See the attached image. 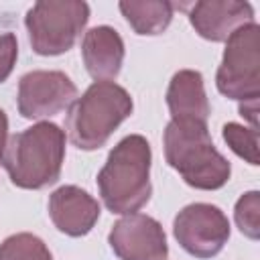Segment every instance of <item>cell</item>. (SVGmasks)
<instances>
[{"label": "cell", "instance_id": "9c48e42d", "mask_svg": "<svg viewBox=\"0 0 260 260\" xmlns=\"http://www.w3.org/2000/svg\"><path fill=\"white\" fill-rule=\"evenodd\" d=\"M110 246L120 260H167L162 225L142 213H128L110 232Z\"/></svg>", "mask_w": 260, "mask_h": 260}, {"label": "cell", "instance_id": "8fae6325", "mask_svg": "<svg viewBox=\"0 0 260 260\" xmlns=\"http://www.w3.org/2000/svg\"><path fill=\"white\" fill-rule=\"evenodd\" d=\"M49 215L55 228L67 236H85L100 217L98 201L75 185H65L53 191L49 199Z\"/></svg>", "mask_w": 260, "mask_h": 260}, {"label": "cell", "instance_id": "4fadbf2b", "mask_svg": "<svg viewBox=\"0 0 260 260\" xmlns=\"http://www.w3.org/2000/svg\"><path fill=\"white\" fill-rule=\"evenodd\" d=\"M167 104H169L173 122L207 124L209 102L203 89L201 73L193 69H183L175 73L167 91Z\"/></svg>", "mask_w": 260, "mask_h": 260}, {"label": "cell", "instance_id": "e0dca14e", "mask_svg": "<svg viewBox=\"0 0 260 260\" xmlns=\"http://www.w3.org/2000/svg\"><path fill=\"white\" fill-rule=\"evenodd\" d=\"M234 217H236L240 232L244 236L256 240L260 236V193L250 191V193L242 195L236 203Z\"/></svg>", "mask_w": 260, "mask_h": 260}, {"label": "cell", "instance_id": "7a4b0ae2", "mask_svg": "<svg viewBox=\"0 0 260 260\" xmlns=\"http://www.w3.org/2000/svg\"><path fill=\"white\" fill-rule=\"evenodd\" d=\"M63 158V130L51 122H39L8 140L0 162L16 187L41 189L59 179Z\"/></svg>", "mask_w": 260, "mask_h": 260}, {"label": "cell", "instance_id": "3957f363", "mask_svg": "<svg viewBox=\"0 0 260 260\" xmlns=\"http://www.w3.org/2000/svg\"><path fill=\"white\" fill-rule=\"evenodd\" d=\"M165 156L185 183L195 189H219L232 173L230 162L215 150L207 124L171 120L165 130Z\"/></svg>", "mask_w": 260, "mask_h": 260}, {"label": "cell", "instance_id": "9a60e30c", "mask_svg": "<svg viewBox=\"0 0 260 260\" xmlns=\"http://www.w3.org/2000/svg\"><path fill=\"white\" fill-rule=\"evenodd\" d=\"M0 260H53L45 242L32 234H14L0 244Z\"/></svg>", "mask_w": 260, "mask_h": 260}, {"label": "cell", "instance_id": "6da1fadb", "mask_svg": "<svg viewBox=\"0 0 260 260\" xmlns=\"http://www.w3.org/2000/svg\"><path fill=\"white\" fill-rule=\"evenodd\" d=\"M150 144L140 134L122 138L98 175L100 195L112 213H134L150 199Z\"/></svg>", "mask_w": 260, "mask_h": 260}, {"label": "cell", "instance_id": "ac0fdd59", "mask_svg": "<svg viewBox=\"0 0 260 260\" xmlns=\"http://www.w3.org/2000/svg\"><path fill=\"white\" fill-rule=\"evenodd\" d=\"M16 55H18L16 37L12 32L0 35V83L10 75V71L16 63Z\"/></svg>", "mask_w": 260, "mask_h": 260}, {"label": "cell", "instance_id": "d6986e66", "mask_svg": "<svg viewBox=\"0 0 260 260\" xmlns=\"http://www.w3.org/2000/svg\"><path fill=\"white\" fill-rule=\"evenodd\" d=\"M256 112H258V100H250V102H242L240 104V114L250 120V124H252L254 130H256V124H258Z\"/></svg>", "mask_w": 260, "mask_h": 260}, {"label": "cell", "instance_id": "ba28073f", "mask_svg": "<svg viewBox=\"0 0 260 260\" xmlns=\"http://www.w3.org/2000/svg\"><path fill=\"white\" fill-rule=\"evenodd\" d=\"M77 100L75 83L63 71H30L18 83V112L22 118H49Z\"/></svg>", "mask_w": 260, "mask_h": 260}, {"label": "cell", "instance_id": "277c9868", "mask_svg": "<svg viewBox=\"0 0 260 260\" xmlns=\"http://www.w3.org/2000/svg\"><path fill=\"white\" fill-rule=\"evenodd\" d=\"M132 114L130 93L114 81H95L67 114L69 140L81 150H95Z\"/></svg>", "mask_w": 260, "mask_h": 260}, {"label": "cell", "instance_id": "ffe728a7", "mask_svg": "<svg viewBox=\"0 0 260 260\" xmlns=\"http://www.w3.org/2000/svg\"><path fill=\"white\" fill-rule=\"evenodd\" d=\"M6 136H8V118L0 110V158H2V152L6 148Z\"/></svg>", "mask_w": 260, "mask_h": 260}, {"label": "cell", "instance_id": "7c38bea8", "mask_svg": "<svg viewBox=\"0 0 260 260\" xmlns=\"http://www.w3.org/2000/svg\"><path fill=\"white\" fill-rule=\"evenodd\" d=\"M81 55L87 73L95 81H110L120 73L124 61L122 37L112 26H93L83 37Z\"/></svg>", "mask_w": 260, "mask_h": 260}, {"label": "cell", "instance_id": "5bb4252c", "mask_svg": "<svg viewBox=\"0 0 260 260\" xmlns=\"http://www.w3.org/2000/svg\"><path fill=\"white\" fill-rule=\"evenodd\" d=\"M120 10L138 35H160L171 18L173 4L165 0H146V2H120Z\"/></svg>", "mask_w": 260, "mask_h": 260}, {"label": "cell", "instance_id": "5b68a950", "mask_svg": "<svg viewBox=\"0 0 260 260\" xmlns=\"http://www.w3.org/2000/svg\"><path fill=\"white\" fill-rule=\"evenodd\" d=\"M89 18V6L75 0L37 2L24 18L32 51L39 55H61L69 51Z\"/></svg>", "mask_w": 260, "mask_h": 260}, {"label": "cell", "instance_id": "8992f818", "mask_svg": "<svg viewBox=\"0 0 260 260\" xmlns=\"http://www.w3.org/2000/svg\"><path fill=\"white\" fill-rule=\"evenodd\" d=\"M258 24L240 26L228 39L221 65L215 75L217 89L240 102L258 100L260 95V55H258Z\"/></svg>", "mask_w": 260, "mask_h": 260}, {"label": "cell", "instance_id": "30bf717a", "mask_svg": "<svg viewBox=\"0 0 260 260\" xmlns=\"http://www.w3.org/2000/svg\"><path fill=\"white\" fill-rule=\"evenodd\" d=\"M193 28L207 41H228L240 26L254 22V10L248 2L238 0H203L195 2L189 10Z\"/></svg>", "mask_w": 260, "mask_h": 260}, {"label": "cell", "instance_id": "2e32d148", "mask_svg": "<svg viewBox=\"0 0 260 260\" xmlns=\"http://www.w3.org/2000/svg\"><path fill=\"white\" fill-rule=\"evenodd\" d=\"M223 140L238 156H242L250 165H258V132L254 128L230 122L223 126Z\"/></svg>", "mask_w": 260, "mask_h": 260}, {"label": "cell", "instance_id": "52a82bcc", "mask_svg": "<svg viewBox=\"0 0 260 260\" xmlns=\"http://www.w3.org/2000/svg\"><path fill=\"white\" fill-rule=\"evenodd\" d=\"M173 232L185 252L197 258H211L225 246L230 221L215 205L191 203L177 213Z\"/></svg>", "mask_w": 260, "mask_h": 260}]
</instances>
